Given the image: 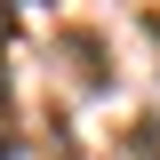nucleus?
<instances>
[{
    "label": "nucleus",
    "instance_id": "2",
    "mask_svg": "<svg viewBox=\"0 0 160 160\" xmlns=\"http://www.w3.org/2000/svg\"><path fill=\"white\" fill-rule=\"evenodd\" d=\"M64 48L80 56V80H88V88H104V80H112V72L96 64V32H64Z\"/></svg>",
    "mask_w": 160,
    "mask_h": 160
},
{
    "label": "nucleus",
    "instance_id": "1",
    "mask_svg": "<svg viewBox=\"0 0 160 160\" xmlns=\"http://www.w3.org/2000/svg\"><path fill=\"white\" fill-rule=\"evenodd\" d=\"M24 152V128H16V88H8V56H0V160Z\"/></svg>",
    "mask_w": 160,
    "mask_h": 160
},
{
    "label": "nucleus",
    "instance_id": "3",
    "mask_svg": "<svg viewBox=\"0 0 160 160\" xmlns=\"http://www.w3.org/2000/svg\"><path fill=\"white\" fill-rule=\"evenodd\" d=\"M144 32H152V40H160V8H152V16H144Z\"/></svg>",
    "mask_w": 160,
    "mask_h": 160
}]
</instances>
